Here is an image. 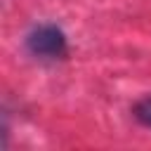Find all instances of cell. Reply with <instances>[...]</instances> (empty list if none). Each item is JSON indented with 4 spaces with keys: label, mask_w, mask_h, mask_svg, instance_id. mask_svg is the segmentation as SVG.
<instances>
[{
    "label": "cell",
    "mask_w": 151,
    "mask_h": 151,
    "mask_svg": "<svg viewBox=\"0 0 151 151\" xmlns=\"http://www.w3.org/2000/svg\"><path fill=\"white\" fill-rule=\"evenodd\" d=\"M26 50L33 57H42V59H57L66 54V35L59 26L54 24H42L35 26L28 35H26Z\"/></svg>",
    "instance_id": "obj_1"
},
{
    "label": "cell",
    "mask_w": 151,
    "mask_h": 151,
    "mask_svg": "<svg viewBox=\"0 0 151 151\" xmlns=\"http://www.w3.org/2000/svg\"><path fill=\"white\" fill-rule=\"evenodd\" d=\"M132 113H134V118H137V120H139L144 127H151V97L139 99V101L134 104Z\"/></svg>",
    "instance_id": "obj_2"
}]
</instances>
